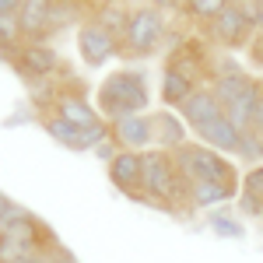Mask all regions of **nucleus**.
<instances>
[{
	"mask_svg": "<svg viewBox=\"0 0 263 263\" xmlns=\"http://www.w3.org/2000/svg\"><path fill=\"white\" fill-rule=\"evenodd\" d=\"M182 116V123L190 126V134H193V141L203 144V147H211V151H221L228 158H235L239 155V130L232 126V120L224 116L221 102L214 99V91H211V84H203L193 91V99L179 105L176 109Z\"/></svg>",
	"mask_w": 263,
	"mask_h": 263,
	"instance_id": "obj_1",
	"label": "nucleus"
},
{
	"mask_svg": "<svg viewBox=\"0 0 263 263\" xmlns=\"http://www.w3.org/2000/svg\"><path fill=\"white\" fill-rule=\"evenodd\" d=\"M95 109L105 123H120L126 116H144L151 109V81L141 67H120L105 74L95 91Z\"/></svg>",
	"mask_w": 263,
	"mask_h": 263,
	"instance_id": "obj_2",
	"label": "nucleus"
},
{
	"mask_svg": "<svg viewBox=\"0 0 263 263\" xmlns=\"http://www.w3.org/2000/svg\"><path fill=\"white\" fill-rule=\"evenodd\" d=\"M141 203L168 214H186L190 211V186L182 179L176 155L168 151H144V186H141Z\"/></svg>",
	"mask_w": 263,
	"mask_h": 263,
	"instance_id": "obj_3",
	"label": "nucleus"
},
{
	"mask_svg": "<svg viewBox=\"0 0 263 263\" xmlns=\"http://www.w3.org/2000/svg\"><path fill=\"white\" fill-rule=\"evenodd\" d=\"M176 165H179L186 186L190 182H218V186H228V190L242 193V172H239L235 158H228L221 151H211L203 144L190 141L186 147L176 151Z\"/></svg>",
	"mask_w": 263,
	"mask_h": 263,
	"instance_id": "obj_4",
	"label": "nucleus"
},
{
	"mask_svg": "<svg viewBox=\"0 0 263 263\" xmlns=\"http://www.w3.org/2000/svg\"><path fill=\"white\" fill-rule=\"evenodd\" d=\"M165 39H168V14L162 11V4H134L123 32V57L147 60L165 46Z\"/></svg>",
	"mask_w": 263,
	"mask_h": 263,
	"instance_id": "obj_5",
	"label": "nucleus"
},
{
	"mask_svg": "<svg viewBox=\"0 0 263 263\" xmlns=\"http://www.w3.org/2000/svg\"><path fill=\"white\" fill-rule=\"evenodd\" d=\"M256 14H260V0H228L218 21L207 28V39L221 46V53H239L256 42Z\"/></svg>",
	"mask_w": 263,
	"mask_h": 263,
	"instance_id": "obj_6",
	"label": "nucleus"
},
{
	"mask_svg": "<svg viewBox=\"0 0 263 263\" xmlns=\"http://www.w3.org/2000/svg\"><path fill=\"white\" fill-rule=\"evenodd\" d=\"M11 70H14L25 84L57 78V70H60V53H57L53 42H21L14 60H11Z\"/></svg>",
	"mask_w": 263,
	"mask_h": 263,
	"instance_id": "obj_7",
	"label": "nucleus"
},
{
	"mask_svg": "<svg viewBox=\"0 0 263 263\" xmlns=\"http://www.w3.org/2000/svg\"><path fill=\"white\" fill-rule=\"evenodd\" d=\"M120 53H123L120 42L112 39L99 21L84 18L78 25V57H81V63L88 70H102L105 63L112 60V57H120Z\"/></svg>",
	"mask_w": 263,
	"mask_h": 263,
	"instance_id": "obj_8",
	"label": "nucleus"
},
{
	"mask_svg": "<svg viewBox=\"0 0 263 263\" xmlns=\"http://www.w3.org/2000/svg\"><path fill=\"white\" fill-rule=\"evenodd\" d=\"M105 176L112 182V190L126 200L141 203V186H144V155L137 151H120L112 162L105 165Z\"/></svg>",
	"mask_w": 263,
	"mask_h": 263,
	"instance_id": "obj_9",
	"label": "nucleus"
},
{
	"mask_svg": "<svg viewBox=\"0 0 263 263\" xmlns=\"http://www.w3.org/2000/svg\"><path fill=\"white\" fill-rule=\"evenodd\" d=\"M21 39L25 42H53V0H25L18 7Z\"/></svg>",
	"mask_w": 263,
	"mask_h": 263,
	"instance_id": "obj_10",
	"label": "nucleus"
},
{
	"mask_svg": "<svg viewBox=\"0 0 263 263\" xmlns=\"http://www.w3.org/2000/svg\"><path fill=\"white\" fill-rule=\"evenodd\" d=\"M109 130H112V141L120 144V151H151L155 147V123H151V112H144V116H126L120 123H109Z\"/></svg>",
	"mask_w": 263,
	"mask_h": 263,
	"instance_id": "obj_11",
	"label": "nucleus"
},
{
	"mask_svg": "<svg viewBox=\"0 0 263 263\" xmlns=\"http://www.w3.org/2000/svg\"><path fill=\"white\" fill-rule=\"evenodd\" d=\"M151 123H155V147H158V151L176 155L179 147H186V144L193 141L190 126L182 123V116L176 109H155V112H151Z\"/></svg>",
	"mask_w": 263,
	"mask_h": 263,
	"instance_id": "obj_12",
	"label": "nucleus"
},
{
	"mask_svg": "<svg viewBox=\"0 0 263 263\" xmlns=\"http://www.w3.org/2000/svg\"><path fill=\"white\" fill-rule=\"evenodd\" d=\"M49 112L60 116L63 123H70V126H78V130H91V126H99V123H102L95 102H88L81 91H63L60 102H57Z\"/></svg>",
	"mask_w": 263,
	"mask_h": 263,
	"instance_id": "obj_13",
	"label": "nucleus"
},
{
	"mask_svg": "<svg viewBox=\"0 0 263 263\" xmlns=\"http://www.w3.org/2000/svg\"><path fill=\"white\" fill-rule=\"evenodd\" d=\"M197 88H200L197 81L182 78V74L168 70V67H162V74H158V99H162V109H179V105H186V102L193 99Z\"/></svg>",
	"mask_w": 263,
	"mask_h": 263,
	"instance_id": "obj_14",
	"label": "nucleus"
},
{
	"mask_svg": "<svg viewBox=\"0 0 263 263\" xmlns=\"http://www.w3.org/2000/svg\"><path fill=\"white\" fill-rule=\"evenodd\" d=\"M88 11H91V21H99L123 49V32H126V18H130V4H88Z\"/></svg>",
	"mask_w": 263,
	"mask_h": 263,
	"instance_id": "obj_15",
	"label": "nucleus"
},
{
	"mask_svg": "<svg viewBox=\"0 0 263 263\" xmlns=\"http://www.w3.org/2000/svg\"><path fill=\"white\" fill-rule=\"evenodd\" d=\"M203 224H207V232H211V235L228 239V242H242V239H246L242 218H239V214H232V211H224V207H218V211H207Z\"/></svg>",
	"mask_w": 263,
	"mask_h": 263,
	"instance_id": "obj_16",
	"label": "nucleus"
},
{
	"mask_svg": "<svg viewBox=\"0 0 263 263\" xmlns=\"http://www.w3.org/2000/svg\"><path fill=\"white\" fill-rule=\"evenodd\" d=\"M242 193L263 203V165H253V168H246V176H242Z\"/></svg>",
	"mask_w": 263,
	"mask_h": 263,
	"instance_id": "obj_17",
	"label": "nucleus"
},
{
	"mask_svg": "<svg viewBox=\"0 0 263 263\" xmlns=\"http://www.w3.org/2000/svg\"><path fill=\"white\" fill-rule=\"evenodd\" d=\"M25 214H28V207H21V203H11V207L4 211V218H0V235H4V232H7L11 224H18Z\"/></svg>",
	"mask_w": 263,
	"mask_h": 263,
	"instance_id": "obj_18",
	"label": "nucleus"
},
{
	"mask_svg": "<svg viewBox=\"0 0 263 263\" xmlns=\"http://www.w3.org/2000/svg\"><path fill=\"white\" fill-rule=\"evenodd\" d=\"M91 155H95V158H99V162H112V158H116V155H120V144L112 141V137H109V141H102L99 147H95V151H91Z\"/></svg>",
	"mask_w": 263,
	"mask_h": 263,
	"instance_id": "obj_19",
	"label": "nucleus"
},
{
	"mask_svg": "<svg viewBox=\"0 0 263 263\" xmlns=\"http://www.w3.org/2000/svg\"><path fill=\"white\" fill-rule=\"evenodd\" d=\"M18 123H39V112H11V116H7V120H4V126H7V130H11V126H18Z\"/></svg>",
	"mask_w": 263,
	"mask_h": 263,
	"instance_id": "obj_20",
	"label": "nucleus"
},
{
	"mask_svg": "<svg viewBox=\"0 0 263 263\" xmlns=\"http://www.w3.org/2000/svg\"><path fill=\"white\" fill-rule=\"evenodd\" d=\"M246 57H249V67H253V70H263V39H256V42H253Z\"/></svg>",
	"mask_w": 263,
	"mask_h": 263,
	"instance_id": "obj_21",
	"label": "nucleus"
},
{
	"mask_svg": "<svg viewBox=\"0 0 263 263\" xmlns=\"http://www.w3.org/2000/svg\"><path fill=\"white\" fill-rule=\"evenodd\" d=\"M49 253H53V246H46V249L32 253V256H25V260H18V263H46V260H49Z\"/></svg>",
	"mask_w": 263,
	"mask_h": 263,
	"instance_id": "obj_22",
	"label": "nucleus"
},
{
	"mask_svg": "<svg viewBox=\"0 0 263 263\" xmlns=\"http://www.w3.org/2000/svg\"><path fill=\"white\" fill-rule=\"evenodd\" d=\"M18 7H21L18 0H0V18H4V14H14Z\"/></svg>",
	"mask_w": 263,
	"mask_h": 263,
	"instance_id": "obj_23",
	"label": "nucleus"
},
{
	"mask_svg": "<svg viewBox=\"0 0 263 263\" xmlns=\"http://www.w3.org/2000/svg\"><path fill=\"white\" fill-rule=\"evenodd\" d=\"M256 39H263V0H260V14H256Z\"/></svg>",
	"mask_w": 263,
	"mask_h": 263,
	"instance_id": "obj_24",
	"label": "nucleus"
},
{
	"mask_svg": "<svg viewBox=\"0 0 263 263\" xmlns=\"http://www.w3.org/2000/svg\"><path fill=\"white\" fill-rule=\"evenodd\" d=\"M11 203H14V200H11V197H7V193H0V218H4V211H7V207H11Z\"/></svg>",
	"mask_w": 263,
	"mask_h": 263,
	"instance_id": "obj_25",
	"label": "nucleus"
}]
</instances>
